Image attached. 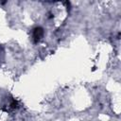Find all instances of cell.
<instances>
[{"label":"cell","mask_w":121,"mask_h":121,"mask_svg":"<svg viewBox=\"0 0 121 121\" xmlns=\"http://www.w3.org/2000/svg\"><path fill=\"white\" fill-rule=\"evenodd\" d=\"M43 36V28L41 26H36L32 31V38L35 43H38Z\"/></svg>","instance_id":"cell-1"}]
</instances>
